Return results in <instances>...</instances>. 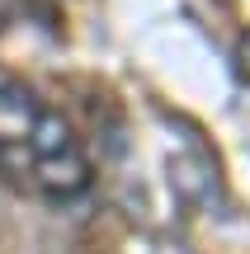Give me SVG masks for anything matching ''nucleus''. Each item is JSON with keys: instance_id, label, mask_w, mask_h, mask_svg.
I'll return each instance as SVG.
<instances>
[{"instance_id": "nucleus-1", "label": "nucleus", "mask_w": 250, "mask_h": 254, "mask_svg": "<svg viewBox=\"0 0 250 254\" xmlns=\"http://www.w3.org/2000/svg\"><path fill=\"white\" fill-rule=\"evenodd\" d=\"M0 179L43 202H76L90 193V160L71 123L38 90L0 75Z\"/></svg>"}]
</instances>
